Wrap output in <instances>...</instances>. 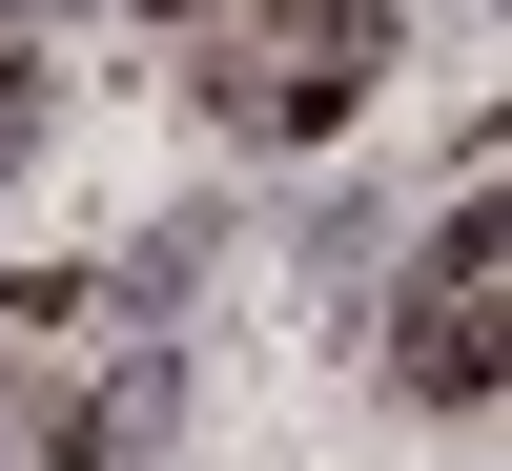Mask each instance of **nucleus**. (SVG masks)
<instances>
[{
  "label": "nucleus",
  "mask_w": 512,
  "mask_h": 471,
  "mask_svg": "<svg viewBox=\"0 0 512 471\" xmlns=\"http://www.w3.org/2000/svg\"><path fill=\"white\" fill-rule=\"evenodd\" d=\"M390 390L472 410L492 390V205H451L431 246H410V308H390Z\"/></svg>",
  "instance_id": "obj_2"
},
{
  "label": "nucleus",
  "mask_w": 512,
  "mask_h": 471,
  "mask_svg": "<svg viewBox=\"0 0 512 471\" xmlns=\"http://www.w3.org/2000/svg\"><path fill=\"white\" fill-rule=\"evenodd\" d=\"M369 62H390V0H185V82H205V123H246V144L349 123Z\"/></svg>",
  "instance_id": "obj_1"
}]
</instances>
